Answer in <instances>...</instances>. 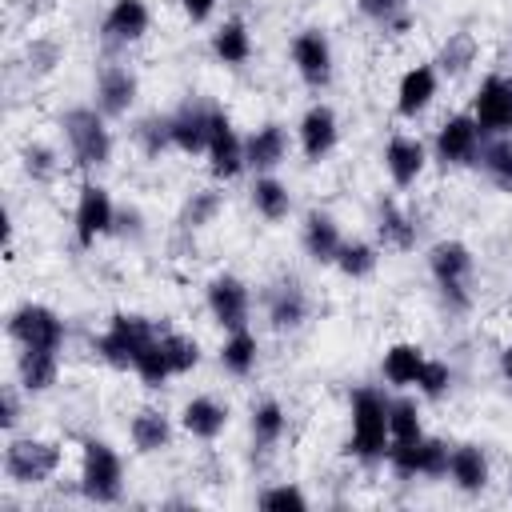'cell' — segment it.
Instances as JSON below:
<instances>
[{
	"label": "cell",
	"instance_id": "74e56055",
	"mask_svg": "<svg viewBox=\"0 0 512 512\" xmlns=\"http://www.w3.org/2000/svg\"><path fill=\"white\" fill-rule=\"evenodd\" d=\"M476 36L472 32H452L448 40H444V48H440V72H448V76H460V72H468V64H476Z\"/></svg>",
	"mask_w": 512,
	"mask_h": 512
},
{
	"label": "cell",
	"instance_id": "ac0fdd59",
	"mask_svg": "<svg viewBox=\"0 0 512 512\" xmlns=\"http://www.w3.org/2000/svg\"><path fill=\"white\" fill-rule=\"evenodd\" d=\"M148 24H152L148 0H112L100 20V36L108 44H136V40H144Z\"/></svg>",
	"mask_w": 512,
	"mask_h": 512
},
{
	"label": "cell",
	"instance_id": "f1b7e54d",
	"mask_svg": "<svg viewBox=\"0 0 512 512\" xmlns=\"http://www.w3.org/2000/svg\"><path fill=\"white\" fill-rule=\"evenodd\" d=\"M260 364V340L252 336V328H232L220 344V368L228 376H252Z\"/></svg>",
	"mask_w": 512,
	"mask_h": 512
},
{
	"label": "cell",
	"instance_id": "5b68a950",
	"mask_svg": "<svg viewBox=\"0 0 512 512\" xmlns=\"http://www.w3.org/2000/svg\"><path fill=\"white\" fill-rule=\"evenodd\" d=\"M80 492L92 504H116L124 496V460L108 440L88 436L80 444Z\"/></svg>",
	"mask_w": 512,
	"mask_h": 512
},
{
	"label": "cell",
	"instance_id": "f6af8a7d",
	"mask_svg": "<svg viewBox=\"0 0 512 512\" xmlns=\"http://www.w3.org/2000/svg\"><path fill=\"white\" fill-rule=\"evenodd\" d=\"M28 60L36 64V72H52V68H56V60H60V48H56V44L36 40V44L28 48ZM32 64H28V68H32Z\"/></svg>",
	"mask_w": 512,
	"mask_h": 512
},
{
	"label": "cell",
	"instance_id": "603a6c76",
	"mask_svg": "<svg viewBox=\"0 0 512 512\" xmlns=\"http://www.w3.org/2000/svg\"><path fill=\"white\" fill-rule=\"evenodd\" d=\"M284 156H288V132H284V124L268 120V124H260V128H252V132L244 136V160H248V168L268 172V168H276Z\"/></svg>",
	"mask_w": 512,
	"mask_h": 512
},
{
	"label": "cell",
	"instance_id": "8992f818",
	"mask_svg": "<svg viewBox=\"0 0 512 512\" xmlns=\"http://www.w3.org/2000/svg\"><path fill=\"white\" fill-rule=\"evenodd\" d=\"M64 464V448L40 436H12L4 444V476L20 488L48 484Z\"/></svg>",
	"mask_w": 512,
	"mask_h": 512
},
{
	"label": "cell",
	"instance_id": "30bf717a",
	"mask_svg": "<svg viewBox=\"0 0 512 512\" xmlns=\"http://www.w3.org/2000/svg\"><path fill=\"white\" fill-rule=\"evenodd\" d=\"M116 228V204L108 196L104 184L96 180H84L80 192H76V212H72V232H76V244L80 248H92L100 236H108Z\"/></svg>",
	"mask_w": 512,
	"mask_h": 512
},
{
	"label": "cell",
	"instance_id": "9a60e30c",
	"mask_svg": "<svg viewBox=\"0 0 512 512\" xmlns=\"http://www.w3.org/2000/svg\"><path fill=\"white\" fill-rule=\"evenodd\" d=\"M428 168V148L408 136V132H396L388 144H384V172L396 188H412Z\"/></svg>",
	"mask_w": 512,
	"mask_h": 512
},
{
	"label": "cell",
	"instance_id": "f546056e",
	"mask_svg": "<svg viewBox=\"0 0 512 512\" xmlns=\"http://www.w3.org/2000/svg\"><path fill=\"white\" fill-rule=\"evenodd\" d=\"M252 208H256V216L268 220V224L288 220V212H292V192H288V184L276 180V176H256V180H252Z\"/></svg>",
	"mask_w": 512,
	"mask_h": 512
},
{
	"label": "cell",
	"instance_id": "e0dca14e",
	"mask_svg": "<svg viewBox=\"0 0 512 512\" xmlns=\"http://www.w3.org/2000/svg\"><path fill=\"white\" fill-rule=\"evenodd\" d=\"M436 92H440L436 68H432V64H412V68L400 76V84H396V116H404V120L424 116V112L432 108Z\"/></svg>",
	"mask_w": 512,
	"mask_h": 512
},
{
	"label": "cell",
	"instance_id": "7bdbcfd3",
	"mask_svg": "<svg viewBox=\"0 0 512 512\" xmlns=\"http://www.w3.org/2000/svg\"><path fill=\"white\" fill-rule=\"evenodd\" d=\"M448 388H452V368L444 364V360H424V372H420V380H416V392L424 396V400H440V396H448Z\"/></svg>",
	"mask_w": 512,
	"mask_h": 512
},
{
	"label": "cell",
	"instance_id": "d590c367",
	"mask_svg": "<svg viewBox=\"0 0 512 512\" xmlns=\"http://www.w3.org/2000/svg\"><path fill=\"white\" fill-rule=\"evenodd\" d=\"M136 376H140V384L144 388H164L176 372H172V364H168V352H164V332L144 348V356L136 360V368H132Z\"/></svg>",
	"mask_w": 512,
	"mask_h": 512
},
{
	"label": "cell",
	"instance_id": "bcb514c9",
	"mask_svg": "<svg viewBox=\"0 0 512 512\" xmlns=\"http://www.w3.org/2000/svg\"><path fill=\"white\" fill-rule=\"evenodd\" d=\"M360 4V12L368 16V20H380V24H388L396 12H400V4L404 0H356Z\"/></svg>",
	"mask_w": 512,
	"mask_h": 512
},
{
	"label": "cell",
	"instance_id": "f35d334b",
	"mask_svg": "<svg viewBox=\"0 0 512 512\" xmlns=\"http://www.w3.org/2000/svg\"><path fill=\"white\" fill-rule=\"evenodd\" d=\"M164 352H168V364H172L176 376H188V372L200 364V344H196V336H188V332L164 328Z\"/></svg>",
	"mask_w": 512,
	"mask_h": 512
},
{
	"label": "cell",
	"instance_id": "83f0119b",
	"mask_svg": "<svg viewBox=\"0 0 512 512\" xmlns=\"http://www.w3.org/2000/svg\"><path fill=\"white\" fill-rule=\"evenodd\" d=\"M212 56H216L220 64H228V68H240V64L252 60V32H248V24H244L240 16L224 20V24L212 32Z\"/></svg>",
	"mask_w": 512,
	"mask_h": 512
},
{
	"label": "cell",
	"instance_id": "484cf974",
	"mask_svg": "<svg viewBox=\"0 0 512 512\" xmlns=\"http://www.w3.org/2000/svg\"><path fill=\"white\" fill-rule=\"evenodd\" d=\"M424 360H428V352H424L420 344L396 340V344L384 352L380 372H384V380H388L392 388H416V380H420V372H424Z\"/></svg>",
	"mask_w": 512,
	"mask_h": 512
},
{
	"label": "cell",
	"instance_id": "4dcf8cb0",
	"mask_svg": "<svg viewBox=\"0 0 512 512\" xmlns=\"http://www.w3.org/2000/svg\"><path fill=\"white\" fill-rule=\"evenodd\" d=\"M284 428H288V416L276 400H260L252 404V420H248V432H252V448L268 452L284 440Z\"/></svg>",
	"mask_w": 512,
	"mask_h": 512
},
{
	"label": "cell",
	"instance_id": "f907efd6",
	"mask_svg": "<svg viewBox=\"0 0 512 512\" xmlns=\"http://www.w3.org/2000/svg\"><path fill=\"white\" fill-rule=\"evenodd\" d=\"M508 496H512V472H508Z\"/></svg>",
	"mask_w": 512,
	"mask_h": 512
},
{
	"label": "cell",
	"instance_id": "d6a6232c",
	"mask_svg": "<svg viewBox=\"0 0 512 512\" xmlns=\"http://www.w3.org/2000/svg\"><path fill=\"white\" fill-rule=\"evenodd\" d=\"M380 240L396 252H408L416 244V220L408 208H400L396 200H380Z\"/></svg>",
	"mask_w": 512,
	"mask_h": 512
},
{
	"label": "cell",
	"instance_id": "4316f807",
	"mask_svg": "<svg viewBox=\"0 0 512 512\" xmlns=\"http://www.w3.org/2000/svg\"><path fill=\"white\" fill-rule=\"evenodd\" d=\"M128 440L136 452H164L172 444V416L160 412V408H140L132 420H128Z\"/></svg>",
	"mask_w": 512,
	"mask_h": 512
},
{
	"label": "cell",
	"instance_id": "2e32d148",
	"mask_svg": "<svg viewBox=\"0 0 512 512\" xmlns=\"http://www.w3.org/2000/svg\"><path fill=\"white\" fill-rule=\"evenodd\" d=\"M264 312H268V324L276 332H296L304 320H308V292L300 288V280H276L268 292H264Z\"/></svg>",
	"mask_w": 512,
	"mask_h": 512
},
{
	"label": "cell",
	"instance_id": "6da1fadb",
	"mask_svg": "<svg viewBox=\"0 0 512 512\" xmlns=\"http://www.w3.org/2000/svg\"><path fill=\"white\" fill-rule=\"evenodd\" d=\"M392 432H388V396L380 388H356L348 400V452L364 464H376L388 456Z\"/></svg>",
	"mask_w": 512,
	"mask_h": 512
},
{
	"label": "cell",
	"instance_id": "277c9868",
	"mask_svg": "<svg viewBox=\"0 0 512 512\" xmlns=\"http://www.w3.org/2000/svg\"><path fill=\"white\" fill-rule=\"evenodd\" d=\"M60 132H64V144H68V156L80 164V168H104L112 164V132L104 124V112L100 108H68L60 116Z\"/></svg>",
	"mask_w": 512,
	"mask_h": 512
},
{
	"label": "cell",
	"instance_id": "7c38bea8",
	"mask_svg": "<svg viewBox=\"0 0 512 512\" xmlns=\"http://www.w3.org/2000/svg\"><path fill=\"white\" fill-rule=\"evenodd\" d=\"M472 116L484 136H504L512 132V76L488 72L472 96Z\"/></svg>",
	"mask_w": 512,
	"mask_h": 512
},
{
	"label": "cell",
	"instance_id": "d6986e66",
	"mask_svg": "<svg viewBox=\"0 0 512 512\" xmlns=\"http://www.w3.org/2000/svg\"><path fill=\"white\" fill-rule=\"evenodd\" d=\"M136 96H140V80H136L132 68H124V64L100 68V76H96V108L104 116H124L136 104Z\"/></svg>",
	"mask_w": 512,
	"mask_h": 512
},
{
	"label": "cell",
	"instance_id": "5bb4252c",
	"mask_svg": "<svg viewBox=\"0 0 512 512\" xmlns=\"http://www.w3.org/2000/svg\"><path fill=\"white\" fill-rule=\"evenodd\" d=\"M296 140H300L304 160H308V164H320V160L336 148V140H340V120H336V112H332L328 104H312V108L300 116V124H296Z\"/></svg>",
	"mask_w": 512,
	"mask_h": 512
},
{
	"label": "cell",
	"instance_id": "e575fe53",
	"mask_svg": "<svg viewBox=\"0 0 512 512\" xmlns=\"http://www.w3.org/2000/svg\"><path fill=\"white\" fill-rule=\"evenodd\" d=\"M376 248L368 244V240H344L340 244V252H336V268H340V276H348V280H364V276H372L376 272Z\"/></svg>",
	"mask_w": 512,
	"mask_h": 512
},
{
	"label": "cell",
	"instance_id": "ffe728a7",
	"mask_svg": "<svg viewBox=\"0 0 512 512\" xmlns=\"http://www.w3.org/2000/svg\"><path fill=\"white\" fill-rule=\"evenodd\" d=\"M208 108L204 104H184V108H176L168 116V136H172L176 152H184V156L208 152Z\"/></svg>",
	"mask_w": 512,
	"mask_h": 512
},
{
	"label": "cell",
	"instance_id": "cb8c5ba5",
	"mask_svg": "<svg viewBox=\"0 0 512 512\" xmlns=\"http://www.w3.org/2000/svg\"><path fill=\"white\" fill-rule=\"evenodd\" d=\"M488 456L480 452V444H456L452 456H448V480L468 492V496H480L488 488Z\"/></svg>",
	"mask_w": 512,
	"mask_h": 512
},
{
	"label": "cell",
	"instance_id": "836d02e7",
	"mask_svg": "<svg viewBox=\"0 0 512 512\" xmlns=\"http://www.w3.org/2000/svg\"><path fill=\"white\" fill-rule=\"evenodd\" d=\"M220 208H224V192H220V188H196V192L180 204L176 224H180L184 232H196V228L212 224V220L220 216Z\"/></svg>",
	"mask_w": 512,
	"mask_h": 512
},
{
	"label": "cell",
	"instance_id": "d4e9b609",
	"mask_svg": "<svg viewBox=\"0 0 512 512\" xmlns=\"http://www.w3.org/2000/svg\"><path fill=\"white\" fill-rule=\"evenodd\" d=\"M60 376V352H44V348H20L16 356V384L36 396V392H48Z\"/></svg>",
	"mask_w": 512,
	"mask_h": 512
},
{
	"label": "cell",
	"instance_id": "ee69618b",
	"mask_svg": "<svg viewBox=\"0 0 512 512\" xmlns=\"http://www.w3.org/2000/svg\"><path fill=\"white\" fill-rule=\"evenodd\" d=\"M448 456H452V448L444 444V440H436V436H424V480H440V476H448Z\"/></svg>",
	"mask_w": 512,
	"mask_h": 512
},
{
	"label": "cell",
	"instance_id": "3957f363",
	"mask_svg": "<svg viewBox=\"0 0 512 512\" xmlns=\"http://www.w3.org/2000/svg\"><path fill=\"white\" fill-rule=\"evenodd\" d=\"M472 268H476V256L464 240H436L428 248V272H432L436 292L448 304V312H468L472 308V292H468Z\"/></svg>",
	"mask_w": 512,
	"mask_h": 512
},
{
	"label": "cell",
	"instance_id": "8fae6325",
	"mask_svg": "<svg viewBox=\"0 0 512 512\" xmlns=\"http://www.w3.org/2000/svg\"><path fill=\"white\" fill-rule=\"evenodd\" d=\"M204 304H208V316H212L224 332H232V328H248L252 292H248V284H244L240 276H232V272L212 276L208 288H204Z\"/></svg>",
	"mask_w": 512,
	"mask_h": 512
},
{
	"label": "cell",
	"instance_id": "c3c4849f",
	"mask_svg": "<svg viewBox=\"0 0 512 512\" xmlns=\"http://www.w3.org/2000/svg\"><path fill=\"white\" fill-rule=\"evenodd\" d=\"M16 420H20L16 388H4V392H0V428H4V432H12V428H16Z\"/></svg>",
	"mask_w": 512,
	"mask_h": 512
},
{
	"label": "cell",
	"instance_id": "52a82bcc",
	"mask_svg": "<svg viewBox=\"0 0 512 512\" xmlns=\"http://www.w3.org/2000/svg\"><path fill=\"white\" fill-rule=\"evenodd\" d=\"M8 336H12L20 348L60 352L68 332H64V320H60V312H56V308L28 300V304L12 308V316H8Z\"/></svg>",
	"mask_w": 512,
	"mask_h": 512
},
{
	"label": "cell",
	"instance_id": "4fadbf2b",
	"mask_svg": "<svg viewBox=\"0 0 512 512\" xmlns=\"http://www.w3.org/2000/svg\"><path fill=\"white\" fill-rule=\"evenodd\" d=\"M292 68L308 88L332 84V44L320 28H300L292 36Z\"/></svg>",
	"mask_w": 512,
	"mask_h": 512
},
{
	"label": "cell",
	"instance_id": "681fc988",
	"mask_svg": "<svg viewBox=\"0 0 512 512\" xmlns=\"http://www.w3.org/2000/svg\"><path fill=\"white\" fill-rule=\"evenodd\" d=\"M500 376L512 384V344H504V348H500Z\"/></svg>",
	"mask_w": 512,
	"mask_h": 512
},
{
	"label": "cell",
	"instance_id": "8d00e7d4",
	"mask_svg": "<svg viewBox=\"0 0 512 512\" xmlns=\"http://www.w3.org/2000/svg\"><path fill=\"white\" fill-rule=\"evenodd\" d=\"M388 432H392V440H420V436H424L420 404H416L412 396L388 400Z\"/></svg>",
	"mask_w": 512,
	"mask_h": 512
},
{
	"label": "cell",
	"instance_id": "7a4b0ae2",
	"mask_svg": "<svg viewBox=\"0 0 512 512\" xmlns=\"http://www.w3.org/2000/svg\"><path fill=\"white\" fill-rule=\"evenodd\" d=\"M164 328H156V320L140 316V312H112V320L104 324V332L92 340V352L112 364V368H136V360L144 356V348L160 336Z\"/></svg>",
	"mask_w": 512,
	"mask_h": 512
},
{
	"label": "cell",
	"instance_id": "60d3db41",
	"mask_svg": "<svg viewBox=\"0 0 512 512\" xmlns=\"http://www.w3.org/2000/svg\"><path fill=\"white\" fill-rule=\"evenodd\" d=\"M136 144L148 160H160L168 148H172V136H168V116H148L140 128H136Z\"/></svg>",
	"mask_w": 512,
	"mask_h": 512
},
{
	"label": "cell",
	"instance_id": "ba28073f",
	"mask_svg": "<svg viewBox=\"0 0 512 512\" xmlns=\"http://www.w3.org/2000/svg\"><path fill=\"white\" fill-rule=\"evenodd\" d=\"M208 172L216 176V180H236L244 168H248V160H244V136L236 132V124H232V116L224 112V108H208Z\"/></svg>",
	"mask_w": 512,
	"mask_h": 512
},
{
	"label": "cell",
	"instance_id": "7402d4cb",
	"mask_svg": "<svg viewBox=\"0 0 512 512\" xmlns=\"http://www.w3.org/2000/svg\"><path fill=\"white\" fill-rule=\"evenodd\" d=\"M180 428L192 440H216L228 428V404H220L216 396H192L180 408Z\"/></svg>",
	"mask_w": 512,
	"mask_h": 512
},
{
	"label": "cell",
	"instance_id": "b9f144b4",
	"mask_svg": "<svg viewBox=\"0 0 512 512\" xmlns=\"http://www.w3.org/2000/svg\"><path fill=\"white\" fill-rule=\"evenodd\" d=\"M256 504L268 508V512H304L308 508V496L296 484H272V488H264L256 496Z\"/></svg>",
	"mask_w": 512,
	"mask_h": 512
},
{
	"label": "cell",
	"instance_id": "9c48e42d",
	"mask_svg": "<svg viewBox=\"0 0 512 512\" xmlns=\"http://www.w3.org/2000/svg\"><path fill=\"white\" fill-rule=\"evenodd\" d=\"M480 144H484V132H480L476 116L472 112H452L448 120H440L432 152L444 168H464V164L480 160Z\"/></svg>",
	"mask_w": 512,
	"mask_h": 512
},
{
	"label": "cell",
	"instance_id": "1f68e13d",
	"mask_svg": "<svg viewBox=\"0 0 512 512\" xmlns=\"http://www.w3.org/2000/svg\"><path fill=\"white\" fill-rule=\"evenodd\" d=\"M476 164L488 172V180H492L500 192H512V132H504V136H484Z\"/></svg>",
	"mask_w": 512,
	"mask_h": 512
},
{
	"label": "cell",
	"instance_id": "7dc6e473",
	"mask_svg": "<svg viewBox=\"0 0 512 512\" xmlns=\"http://www.w3.org/2000/svg\"><path fill=\"white\" fill-rule=\"evenodd\" d=\"M216 4L220 0H180V12H184L188 24H208L212 12H216Z\"/></svg>",
	"mask_w": 512,
	"mask_h": 512
},
{
	"label": "cell",
	"instance_id": "44dd1931",
	"mask_svg": "<svg viewBox=\"0 0 512 512\" xmlns=\"http://www.w3.org/2000/svg\"><path fill=\"white\" fill-rule=\"evenodd\" d=\"M344 236H340V224L328 216V212H308L304 224H300V248L308 260L316 264H336V252H340Z\"/></svg>",
	"mask_w": 512,
	"mask_h": 512
},
{
	"label": "cell",
	"instance_id": "ab89813d",
	"mask_svg": "<svg viewBox=\"0 0 512 512\" xmlns=\"http://www.w3.org/2000/svg\"><path fill=\"white\" fill-rule=\"evenodd\" d=\"M20 164H24V172H28L32 180H40V184H48V180L60 172L56 148H48V144H40V140H32V144L20 148Z\"/></svg>",
	"mask_w": 512,
	"mask_h": 512
}]
</instances>
